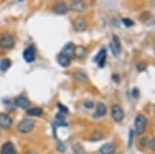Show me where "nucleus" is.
<instances>
[{
    "mask_svg": "<svg viewBox=\"0 0 155 154\" xmlns=\"http://www.w3.org/2000/svg\"><path fill=\"white\" fill-rule=\"evenodd\" d=\"M15 38L12 34L5 33L0 36V48L2 49H12L15 47Z\"/></svg>",
    "mask_w": 155,
    "mask_h": 154,
    "instance_id": "3",
    "label": "nucleus"
},
{
    "mask_svg": "<svg viewBox=\"0 0 155 154\" xmlns=\"http://www.w3.org/2000/svg\"><path fill=\"white\" fill-rule=\"evenodd\" d=\"M0 154H17L16 148L12 142H6L0 149Z\"/></svg>",
    "mask_w": 155,
    "mask_h": 154,
    "instance_id": "12",
    "label": "nucleus"
},
{
    "mask_svg": "<svg viewBox=\"0 0 155 154\" xmlns=\"http://www.w3.org/2000/svg\"><path fill=\"white\" fill-rule=\"evenodd\" d=\"M97 154H102V153H101V152H98V153H97Z\"/></svg>",
    "mask_w": 155,
    "mask_h": 154,
    "instance_id": "33",
    "label": "nucleus"
},
{
    "mask_svg": "<svg viewBox=\"0 0 155 154\" xmlns=\"http://www.w3.org/2000/svg\"><path fill=\"white\" fill-rule=\"evenodd\" d=\"M58 106H59V111H60V113L64 114V115H66V114L68 113V110H67V109H66V106H62L61 103H58Z\"/></svg>",
    "mask_w": 155,
    "mask_h": 154,
    "instance_id": "24",
    "label": "nucleus"
},
{
    "mask_svg": "<svg viewBox=\"0 0 155 154\" xmlns=\"http://www.w3.org/2000/svg\"><path fill=\"white\" fill-rule=\"evenodd\" d=\"M58 150L60 152H64V151H65V147H64V145L61 142L58 143Z\"/></svg>",
    "mask_w": 155,
    "mask_h": 154,
    "instance_id": "29",
    "label": "nucleus"
},
{
    "mask_svg": "<svg viewBox=\"0 0 155 154\" xmlns=\"http://www.w3.org/2000/svg\"><path fill=\"white\" fill-rule=\"evenodd\" d=\"M15 103H16L17 106H19L20 109H23V110H27L30 105L29 100L27 99L26 96H24V95L17 96L16 99H15Z\"/></svg>",
    "mask_w": 155,
    "mask_h": 154,
    "instance_id": "11",
    "label": "nucleus"
},
{
    "mask_svg": "<svg viewBox=\"0 0 155 154\" xmlns=\"http://www.w3.org/2000/svg\"><path fill=\"white\" fill-rule=\"evenodd\" d=\"M84 106L86 109H93L94 108V103H92V101H85Z\"/></svg>",
    "mask_w": 155,
    "mask_h": 154,
    "instance_id": "25",
    "label": "nucleus"
},
{
    "mask_svg": "<svg viewBox=\"0 0 155 154\" xmlns=\"http://www.w3.org/2000/svg\"><path fill=\"white\" fill-rule=\"evenodd\" d=\"M42 114V110L41 108H30L27 109V115L31 117H39Z\"/></svg>",
    "mask_w": 155,
    "mask_h": 154,
    "instance_id": "18",
    "label": "nucleus"
},
{
    "mask_svg": "<svg viewBox=\"0 0 155 154\" xmlns=\"http://www.w3.org/2000/svg\"><path fill=\"white\" fill-rule=\"evenodd\" d=\"M110 49H111V52L113 53V55L115 57H118L122 52V46L121 43H120V39L118 36L113 35L112 37V41L110 44Z\"/></svg>",
    "mask_w": 155,
    "mask_h": 154,
    "instance_id": "4",
    "label": "nucleus"
},
{
    "mask_svg": "<svg viewBox=\"0 0 155 154\" xmlns=\"http://www.w3.org/2000/svg\"><path fill=\"white\" fill-rule=\"evenodd\" d=\"M113 80H115V81L117 82V83H118V82H119V77L117 76V74H114V76H113Z\"/></svg>",
    "mask_w": 155,
    "mask_h": 154,
    "instance_id": "32",
    "label": "nucleus"
},
{
    "mask_svg": "<svg viewBox=\"0 0 155 154\" xmlns=\"http://www.w3.org/2000/svg\"><path fill=\"white\" fill-rule=\"evenodd\" d=\"M134 130H130V133H129V146H131V143H132V139H134Z\"/></svg>",
    "mask_w": 155,
    "mask_h": 154,
    "instance_id": "30",
    "label": "nucleus"
},
{
    "mask_svg": "<svg viewBox=\"0 0 155 154\" xmlns=\"http://www.w3.org/2000/svg\"><path fill=\"white\" fill-rule=\"evenodd\" d=\"M122 23H123L124 25H125L126 27H131V26H134V21L132 20H130V19H122Z\"/></svg>",
    "mask_w": 155,
    "mask_h": 154,
    "instance_id": "23",
    "label": "nucleus"
},
{
    "mask_svg": "<svg viewBox=\"0 0 155 154\" xmlns=\"http://www.w3.org/2000/svg\"><path fill=\"white\" fill-rule=\"evenodd\" d=\"M106 59H107V51L104 49H101L98 52V54L95 56V58H94V62H96L98 64L99 67H104Z\"/></svg>",
    "mask_w": 155,
    "mask_h": 154,
    "instance_id": "13",
    "label": "nucleus"
},
{
    "mask_svg": "<svg viewBox=\"0 0 155 154\" xmlns=\"http://www.w3.org/2000/svg\"><path fill=\"white\" fill-rule=\"evenodd\" d=\"M12 125V120L7 114L0 113V127L3 129H8Z\"/></svg>",
    "mask_w": 155,
    "mask_h": 154,
    "instance_id": "9",
    "label": "nucleus"
},
{
    "mask_svg": "<svg viewBox=\"0 0 155 154\" xmlns=\"http://www.w3.org/2000/svg\"><path fill=\"white\" fill-rule=\"evenodd\" d=\"M141 144H142L143 146H146L147 144H148V139H147V138L142 139V140H141Z\"/></svg>",
    "mask_w": 155,
    "mask_h": 154,
    "instance_id": "31",
    "label": "nucleus"
},
{
    "mask_svg": "<svg viewBox=\"0 0 155 154\" xmlns=\"http://www.w3.org/2000/svg\"><path fill=\"white\" fill-rule=\"evenodd\" d=\"M146 64L145 63H140L139 65H137V70L139 71H143V70H145V69H146Z\"/></svg>",
    "mask_w": 155,
    "mask_h": 154,
    "instance_id": "27",
    "label": "nucleus"
},
{
    "mask_svg": "<svg viewBox=\"0 0 155 154\" xmlns=\"http://www.w3.org/2000/svg\"><path fill=\"white\" fill-rule=\"evenodd\" d=\"M85 53H86V51H85L84 48H82V47H76V52H74V56L82 58V57L85 55Z\"/></svg>",
    "mask_w": 155,
    "mask_h": 154,
    "instance_id": "22",
    "label": "nucleus"
},
{
    "mask_svg": "<svg viewBox=\"0 0 155 154\" xmlns=\"http://www.w3.org/2000/svg\"><path fill=\"white\" fill-rule=\"evenodd\" d=\"M147 127V118L144 115H137L134 120V133L140 136L146 130Z\"/></svg>",
    "mask_w": 155,
    "mask_h": 154,
    "instance_id": "2",
    "label": "nucleus"
},
{
    "mask_svg": "<svg viewBox=\"0 0 155 154\" xmlns=\"http://www.w3.org/2000/svg\"><path fill=\"white\" fill-rule=\"evenodd\" d=\"M116 151V146L113 143H107L104 145H102L101 149H99V152L102 154H113Z\"/></svg>",
    "mask_w": 155,
    "mask_h": 154,
    "instance_id": "15",
    "label": "nucleus"
},
{
    "mask_svg": "<svg viewBox=\"0 0 155 154\" xmlns=\"http://www.w3.org/2000/svg\"><path fill=\"white\" fill-rule=\"evenodd\" d=\"M74 52H76V46L72 43H68L63 47V49L61 50V53L60 54L65 55L72 59V57H74Z\"/></svg>",
    "mask_w": 155,
    "mask_h": 154,
    "instance_id": "10",
    "label": "nucleus"
},
{
    "mask_svg": "<svg viewBox=\"0 0 155 154\" xmlns=\"http://www.w3.org/2000/svg\"><path fill=\"white\" fill-rule=\"evenodd\" d=\"M106 114H107L106 105L99 103L96 106V111H95V113L93 114V117L94 118H101V117H104V116H106Z\"/></svg>",
    "mask_w": 155,
    "mask_h": 154,
    "instance_id": "16",
    "label": "nucleus"
},
{
    "mask_svg": "<svg viewBox=\"0 0 155 154\" xmlns=\"http://www.w3.org/2000/svg\"><path fill=\"white\" fill-rule=\"evenodd\" d=\"M57 62H58L59 65L62 66V67H67V66L71 65V58H69V57H67L65 55H62V54H59L57 56Z\"/></svg>",
    "mask_w": 155,
    "mask_h": 154,
    "instance_id": "17",
    "label": "nucleus"
},
{
    "mask_svg": "<svg viewBox=\"0 0 155 154\" xmlns=\"http://www.w3.org/2000/svg\"><path fill=\"white\" fill-rule=\"evenodd\" d=\"M148 146L153 151H155V139H152V140H149L148 141Z\"/></svg>",
    "mask_w": 155,
    "mask_h": 154,
    "instance_id": "26",
    "label": "nucleus"
},
{
    "mask_svg": "<svg viewBox=\"0 0 155 154\" xmlns=\"http://www.w3.org/2000/svg\"><path fill=\"white\" fill-rule=\"evenodd\" d=\"M111 114H112V118H113L116 122H121L124 119V112L119 106H113Z\"/></svg>",
    "mask_w": 155,
    "mask_h": 154,
    "instance_id": "8",
    "label": "nucleus"
},
{
    "mask_svg": "<svg viewBox=\"0 0 155 154\" xmlns=\"http://www.w3.org/2000/svg\"><path fill=\"white\" fill-rule=\"evenodd\" d=\"M132 96H134V98H139V96H140V92H139V90H137V88L132 90Z\"/></svg>",
    "mask_w": 155,
    "mask_h": 154,
    "instance_id": "28",
    "label": "nucleus"
},
{
    "mask_svg": "<svg viewBox=\"0 0 155 154\" xmlns=\"http://www.w3.org/2000/svg\"><path fill=\"white\" fill-rule=\"evenodd\" d=\"M71 9L76 12H83L86 11L87 4L84 0H71Z\"/></svg>",
    "mask_w": 155,
    "mask_h": 154,
    "instance_id": "6",
    "label": "nucleus"
},
{
    "mask_svg": "<svg viewBox=\"0 0 155 154\" xmlns=\"http://www.w3.org/2000/svg\"><path fill=\"white\" fill-rule=\"evenodd\" d=\"M52 11H53L56 15H65L68 12L69 7L68 5L63 1H58L52 6Z\"/></svg>",
    "mask_w": 155,
    "mask_h": 154,
    "instance_id": "5",
    "label": "nucleus"
},
{
    "mask_svg": "<svg viewBox=\"0 0 155 154\" xmlns=\"http://www.w3.org/2000/svg\"><path fill=\"white\" fill-rule=\"evenodd\" d=\"M74 78H76L77 81L81 82V83H85L87 81V74L83 70H78L74 73Z\"/></svg>",
    "mask_w": 155,
    "mask_h": 154,
    "instance_id": "19",
    "label": "nucleus"
},
{
    "mask_svg": "<svg viewBox=\"0 0 155 154\" xmlns=\"http://www.w3.org/2000/svg\"><path fill=\"white\" fill-rule=\"evenodd\" d=\"M11 66H12V61L8 58L3 59V60L0 62V70L2 71H6Z\"/></svg>",
    "mask_w": 155,
    "mask_h": 154,
    "instance_id": "20",
    "label": "nucleus"
},
{
    "mask_svg": "<svg viewBox=\"0 0 155 154\" xmlns=\"http://www.w3.org/2000/svg\"><path fill=\"white\" fill-rule=\"evenodd\" d=\"M102 138H104V135H102L101 131H98V130L93 131V133H91V136H90V140H91L92 142H97V141L101 140Z\"/></svg>",
    "mask_w": 155,
    "mask_h": 154,
    "instance_id": "21",
    "label": "nucleus"
},
{
    "mask_svg": "<svg viewBox=\"0 0 155 154\" xmlns=\"http://www.w3.org/2000/svg\"><path fill=\"white\" fill-rule=\"evenodd\" d=\"M35 122L34 120L30 118H25L23 120H21L18 124V130L21 133H29L30 131H32V129L34 128Z\"/></svg>",
    "mask_w": 155,
    "mask_h": 154,
    "instance_id": "1",
    "label": "nucleus"
},
{
    "mask_svg": "<svg viewBox=\"0 0 155 154\" xmlns=\"http://www.w3.org/2000/svg\"><path fill=\"white\" fill-rule=\"evenodd\" d=\"M74 30L78 31V32H83L87 29V23L84 19L82 18H79L77 20H74Z\"/></svg>",
    "mask_w": 155,
    "mask_h": 154,
    "instance_id": "14",
    "label": "nucleus"
},
{
    "mask_svg": "<svg viewBox=\"0 0 155 154\" xmlns=\"http://www.w3.org/2000/svg\"><path fill=\"white\" fill-rule=\"evenodd\" d=\"M23 58L27 63H31L35 60V48L33 46H29L23 52Z\"/></svg>",
    "mask_w": 155,
    "mask_h": 154,
    "instance_id": "7",
    "label": "nucleus"
}]
</instances>
